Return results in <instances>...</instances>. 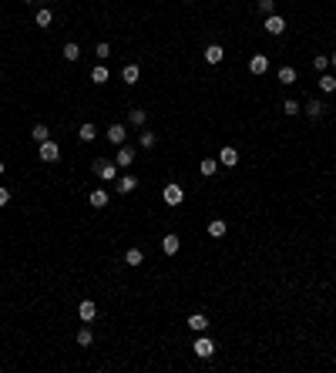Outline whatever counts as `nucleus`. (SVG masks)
Returning <instances> with one entry per match:
<instances>
[{"instance_id":"1","label":"nucleus","mask_w":336,"mask_h":373,"mask_svg":"<svg viewBox=\"0 0 336 373\" xmlns=\"http://www.w3.org/2000/svg\"><path fill=\"white\" fill-rule=\"evenodd\" d=\"M161 199H165V205H172V209H175V205L185 202V189L172 181V185H165V189H161Z\"/></svg>"},{"instance_id":"2","label":"nucleus","mask_w":336,"mask_h":373,"mask_svg":"<svg viewBox=\"0 0 336 373\" xmlns=\"http://www.w3.org/2000/svg\"><path fill=\"white\" fill-rule=\"evenodd\" d=\"M94 175H98V178H104V181H114V178H118V165H114V161L98 158V161H94Z\"/></svg>"},{"instance_id":"3","label":"nucleus","mask_w":336,"mask_h":373,"mask_svg":"<svg viewBox=\"0 0 336 373\" xmlns=\"http://www.w3.org/2000/svg\"><path fill=\"white\" fill-rule=\"evenodd\" d=\"M192 350H195V356H199V360H212V353H215V343L209 336H199L195 339V346H192Z\"/></svg>"},{"instance_id":"4","label":"nucleus","mask_w":336,"mask_h":373,"mask_svg":"<svg viewBox=\"0 0 336 373\" xmlns=\"http://www.w3.org/2000/svg\"><path fill=\"white\" fill-rule=\"evenodd\" d=\"M37 155H41V161H57L61 158V145L47 138V141H41V151H37Z\"/></svg>"},{"instance_id":"5","label":"nucleus","mask_w":336,"mask_h":373,"mask_svg":"<svg viewBox=\"0 0 336 373\" xmlns=\"http://www.w3.org/2000/svg\"><path fill=\"white\" fill-rule=\"evenodd\" d=\"M262 27H266V34H272V37L286 34V21H282L279 14H269V17H266V24H262Z\"/></svg>"},{"instance_id":"6","label":"nucleus","mask_w":336,"mask_h":373,"mask_svg":"<svg viewBox=\"0 0 336 373\" xmlns=\"http://www.w3.org/2000/svg\"><path fill=\"white\" fill-rule=\"evenodd\" d=\"M104 138H108L111 145L121 148V145H124V138H128V124H111V128L104 131Z\"/></svg>"},{"instance_id":"7","label":"nucleus","mask_w":336,"mask_h":373,"mask_svg":"<svg viewBox=\"0 0 336 373\" xmlns=\"http://www.w3.org/2000/svg\"><path fill=\"white\" fill-rule=\"evenodd\" d=\"M114 165H118V168H131V165H134V148L121 145V148H118V158H114Z\"/></svg>"},{"instance_id":"8","label":"nucleus","mask_w":336,"mask_h":373,"mask_svg":"<svg viewBox=\"0 0 336 373\" xmlns=\"http://www.w3.org/2000/svg\"><path fill=\"white\" fill-rule=\"evenodd\" d=\"M134 189H138V178H134V175H121V178L114 181V192H121V195H131Z\"/></svg>"},{"instance_id":"9","label":"nucleus","mask_w":336,"mask_h":373,"mask_svg":"<svg viewBox=\"0 0 336 373\" xmlns=\"http://www.w3.org/2000/svg\"><path fill=\"white\" fill-rule=\"evenodd\" d=\"M219 165H225V168H232V165H239V151H235L232 145H225L222 151H219Z\"/></svg>"},{"instance_id":"10","label":"nucleus","mask_w":336,"mask_h":373,"mask_svg":"<svg viewBox=\"0 0 336 373\" xmlns=\"http://www.w3.org/2000/svg\"><path fill=\"white\" fill-rule=\"evenodd\" d=\"M189 329H192V333H205V329H209V316H205V313H192V316H189Z\"/></svg>"},{"instance_id":"11","label":"nucleus","mask_w":336,"mask_h":373,"mask_svg":"<svg viewBox=\"0 0 336 373\" xmlns=\"http://www.w3.org/2000/svg\"><path fill=\"white\" fill-rule=\"evenodd\" d=\"M179 246H182V239L175 236V232H168V236L161 239V252H165V256H175V252H179Z\"/></svg>"},{"instance_id":"12","label":"nucleus","mask_w":336,"mask_h":373,"mask_svg":"<svg viewBox=\"0 0 336 373\" xmlns=\"http://www.w3.org/2000/svg\"><path fill=\"white\" fill-rule=\"evenodd\" d=\"M78 316L84 319V323H94V316H98V306L91 303V299H84V303L78 306Z\"/></svg>"},{"instance_id":"13","label":"nucleus","mask_w":336,"mask_h":373,"mask_svg":"<svg viewBox=\"0 0 336 373\" xmlns=\"http://www.w3.org/2000/svg\"><path fill=\"white\" fill-rule=\"evenodd\" d=\"M249 71H252V74H266V71H269V57L266 54L249 57Z\"/></svg>"},{"instance_id":"14","label":"nucleus","mask_w":336,"mask_h":373,"mask_svg":"<svg viewBox=\"0 0 336 373\" xmlns=\"http://www.w3.org/2000/svg\"><path fill=\"white\" fill-rule=\"evenodd\" d=\"M88 202H91V209H104V205H108V192H104V189H91Z\"/></svg>"},{"instance_id":"15","label":"nucleus","mask_w":336,"mask_h":373,"mask_svg":"<svg viewBox=\"0 0 336 373\" xmlns=\"http://www.w3.org/2000/svg\"><path fill=\"white\" fill-rule=\"evenodd\" d=\"M222 57H225L222 44H209V47H205V61H209V64H222Z\"/></svg>"},{"instance_id":"16","label":"nucleus","mask_w":336,"mask_h":373,"mask_svg":"<svg viewBox=\"0 0 336 373\" xmlns=\"http://www.w3.org/2000/svg\"><path fill=\"white\" fill-rule=\"evenodd\" d=\"M78 138H81V141H84V145H91V141L98 138V128H94V124H91V121H84V124H81V128H78Z\"/></svg>"},{"instance_id":"17","label":"nucleus","mask_w":336,"mask_h":373,"mask_svg":"<svg viewBox=\"0 0 336 373\" xmlns=\"http://www.w3.org/2000/svg\"><path fill=\"white\" fill-rule=\"evenodd\" d=\"M138 78H141V68H138V64H124V71H121L124 84H138Z\"/></svg>"},{"instance_id":"18","label":"nucleus","mask_w":336,"mask_h":373,"mask_svg":"<svg viewBox=\"0 0 336 373\" xmlns=\"http://www.w3.org/2000/svg\"><path fill=\"white\" fill-rule=\"evenodd\" d=\"M145 121H148V111H145V108H131V111H128V124L141 128Z\"/></svg>"},{"instance_id":"19","label":"nucleus","mask_w":336,"mask_h":373,"mask_svg":"<svg viewBox=\"0 0 336 373\" xmlns=\"http://www.w3.org/2000/svg\"><path fill=\"white\" fill-rule=\"evenodd\" d=\"M225 232H229V226H225V219H212V222H209V236H212V239H222Z\"/></svg>"},{"instance_id":"20","label":"nucleus","mask_w":336,"mask_h":373,"mask_svg":"<svg viewBox=\"0 0 336 373\" xmlns=\"http://www.w3.org/2000/svg\"><path fill=\"white\" fill-rule=\"evenodd\" d=\"M61 57H64V61H71V64H74V61H78V57H81V47L74 44V41H67V44H64V51H61Z\"/></svg>"},{"instance_id":"21","label":"nucleus","mask_w":336,"mask_h":373,"mask_svg":"<svg viewBox=\"0 0 336 373\" xmlns=\"http://www.w3.org/2000/svg\"><path fill=\"white\" fill-rule=\"evenodd\" d=\"M276 78H279V84H286V88H289V84H296V68H289V64H286V68H279V74H276Z\"/></svg>"},{"instance_id":"22","label":"nucleus","mask_w":336,"mask_h":373,"mask_svg":"<svg viewBox=\"0 0 336 373\" xmlns=\"http://www.w3.org/2000/svg\"><path fill=\"white\" fill-rule=\"evenodd\" d=\"M199 171H202V175H205V178H212L215 171H219V158H205V161H202V165H199Z\"/></svg>"},{"instance_id":"23","label":"nucleus","mask_w":336,"mask_h":373,"mask_svg":"<svg viewBox=\"0 0 336 373\" xmlns=\"http://www.w3.org/2000/svg\"><path fill=\"white\" fill-rule=\"evenodd\" d=\"M302 111L316 121V118H323V101H316V98H313V101H306V108H302Z\"/></svg>"},{"instance_id":"24","label":"nucleus","mask_w":336,"mask_h":373,"mask_svg":"<svg viewBox=\"0 0 336 373\" xmlns=\"http://www.w3.org/2000/svg\"><path fill=\"white\" fill-rule=\"evenodd\" d=\"M124 262H128V266H141V262H145V252H141V249H128V252H124Z\"/></svg>"},{"instance_id":"25","label":"nucleus","mask_w":336,"mask_h":373,"mask_svg":"<svg viewBox=\"0 0 336 373\" xmlns=\"http://www.w3.org/2000/svg\"><path fill=\"white\" fill-rule=\"evenodd\" d=\"M319 91H323V94H333V91H336V78H333V74H326V71H323V78H319Z\"/></svg>"},{"instance_id":"26","label":"nucleus","mask_w":336,"mask_h":373,"mask_svg":"<svg viewBox=\"0 0 336 373\" xmlns=\"http://www.w3.org/2000/svg\"><path fill=\"white\" fill-rule=\"evenodd\" d=\"M31 138L37 141V145H41V141H47V138H51V131H47V124H34V128H31Z\"/></svg>"},{"instance_id":"27","label":"nucleus","mask_w":336,"mask_h":373,"mask_svg":"<svg viewBox=\"0 0 336 373\" xmlns=\"http://www.w3.org/2000/svg\"><path fill=\"white\" fill-rule=\"evenodd\" d=\"M108 78H111V74H108V68H104V64H98V68L91 71V84H104Z\"/></svg>"},{"instance_id":"28","label":"nucleus","mask_w":336,"mask_h":373,"mask_svg":"<svg viewBox=\"0 0 336 373\" xmlns=\"http://www.w3.org/2000/svg\"><path fill=\"white\" fill-rule=\"evenodd\" d=\"M282 111L289 114V118H296V114H299V111H302V104H299V101H296V98H286V101H282Z\"/></svg>"},{"instance_id":"29","label":"nucleus","mask_w":336,"mask_h":373,"mask_svg":"<svg viewBox=\"0 0 336 373\" xmlns=\"http://www.w3.org/2000/svg\"><path fill=\"white\" fill-rule=\"evenodd\" d=\"M94 343V333H91V326H81L78 329V346H91Z\"/></svg>"},{"instance_id":"30","label":"nucleus","mask_w":336,"mask_h":373,"mask_svg":"<svg viewBox=\"0 0 336 373\" xmlns=\"http://www.w3.org/2000/svg\"><path fill=\"white\" fill-rule=\"evenodd\" d=\"M155 145H158V135H151V131H141V148H145V151H151Z\"/></svg>"},{"instance_id":"31","label":"nucleus","mask_w":336,"mask_h":373,"mask_svg":"<svg viewBox=\"0 0 336 373\" xmlns=\"http://www.w3.org/2000/svg\"><path fill=\"white\" fill-rule=\"evenodd\" d=\"M34 21H37V27H51L54 14H51V11H37V17H34Z\"/></svg>"},{"instance_id":"32","label":"nucleus","mask_w":336,"mask_h":373,"mask_svg":"<svg viewBox=\"0 0 336 373\" xmlns=\"http://www.w3.org/2000/svg\"><path fill=\"white\" fill-rule=\"evenodd\" d=\"M94 54H98L101 61H104V57H111V44H108V41H101V44L94 47Z\"/></svg>"},{"instance_id":"33","label":"nucleus","mask_w":336,"mask_h":373,"mask_svg":"<svg viewBox=\"0 0 336 373\" xmlns=\"http://www.w3.org/2000/svg\"><path fill=\"white\" fill-rule=\"evenodd\" d=\"M313 68H316V71H326V68H329V57H326V54H316V57H313Z\"/></svg>"},{"instance_id":"34","label":"nucleus","mask_w":336,"mask_h":373,"mask_svg":"<svg viewBox=\"0 0 336 373\" xmlns=\"http://www.w3.org/2000/svg\"><path fill=\"white\" fill-rule=\"evenodd\" d=\"M259 11L266 14V17H269V14H276V0H259Z\"/></svg>"},{"instance_id":"35","label":"nucleus","mask_w":336,"mask_h":373,"mask_svg":"<svg viewBox=\"0 0 336 373\" xmlns=\"http://www.w3.org/2000/svg\"><path fill=\"white\" fill-rule=\"evenodd\" d=\"M7 202H11V189H0V209H4Z\"/></svg>"},{"instance_id":"36","label":"nucleus","mask_w":336,"mask_h":373,"mask_svg":"<svg viewBox=\"0 0 336 373\" xmlns=\"http://www.w3.org/2000/svg\"><path fill=\"white\" fill-rule=\"evenodd\" d=\"M329 64H333V68H336V51H333V54H329Z\"/></svg>"},{"instance_id":"37","label":"nucleus","mask_w":336,"mask_h":373,"mask_svg":"<svg viewBox=\"0 0 336 373\" xmlns=\"http://www.w3.org/2000/svg\"><path fill=\"white\" fill-rule=\"evenodd\" d=\"M4 168H7V165H4V161H0V175H4Z\"/></svg>"},{"instance_id":"38","label":"nucleus","mask_w":336,"mask_h":373,"mask_svg":"<svg viewBox=\"0 0 336 373\" xmlns=\"http://www.w3.org/2000/svg\"><path fill=\"white\" fill-rule=\"evenodd\" d=\"M24 4H34V0H24Z\"/></svg>"}]
</instances>
